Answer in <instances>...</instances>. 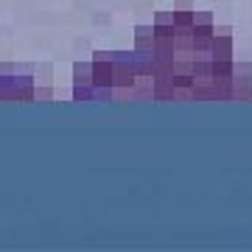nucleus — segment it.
<instances>
[{
  "label": "nucleus",
  "instance_id": "1",
  "mask_svg": "<svg viewBox=\"0 0 252 252\" xmlns=\"http://www.w3.org/2000/svg\"><path fill=\"white\" fill-rule=\"evenodd\" d=\"M93 87H112V51H93Z\"/></svg>",
  "mask_w": 252,
  "mask_h": 252
},
{
  "label": "nucleus",
  "instance_id": "2",
  "mask_svg": "<svg viewBox=\"0 0 252 252\" xmlns=\"http://www.w3.org/2000/svg\"><path fill=\"white\" fill-rule=\"evenodd\" d=\"M171 20L177 31H190L193 28V3L190 0H177L171 9Z\"/></svg>",
  "mask_w": 252,
  "mask_h": 252
},
{
  "label": "nucleus",
  "instance_id": "3",
  "mask_svg": "<svg viewBox=\"0 0 252 252\" xmlns=\"http://www.w3.org/2000/svg\"><path fill=\"white\" fill-rule=\"evenodd\" d=\"M210 59H224V62L235 59L233 56V34L230 36L213 34V42H210Z\"/></svg>",
  "mask_w": 252,
  "mask_h": 252
},
{
  "label": "nucleus",
  "instance_id": "4",
  "mask_svg": "<svg viewBox=\"0 0 252 252\" xmlns=\"http://www.w3.org/2000/svg\"><path fill=\"white\" fill-rule=\"evenodd\" d=\"M135 51L154 54V26H135Z\"/></svg>",
  "mask_w": 252,
  "mask_h": 252
},
{
  "label": "nucleus",
  "instance_id": "5",
  "mask_svg": "<svg viewBox=\"0 0 252 252\" xmlns=\"http://www.w3.org/2000/svg\"><path fill=\"white\" fill-rule=\"evenodd\" d=\"M230 101H252V76H233Z\"/></svg>",
  "mask_w": 252,
  "mask_h": 252
},
{
  "label": "nucleus",
  "instance_id": "6",
  "mask_svg": "<svg viewBox=\"0 0 252 252\" xmlns=\"http://www.w3.org/2000/svg\"><path fill=\"white\" fill-rule=\"evenodd\" d=\"M93 84V62L81 59V62L73 64V87H90Z\"/></svg>",
  "mask_w": 252,
  "mask_h": 252
},
{
  "label": "nucleus",
  "instance_id": "7",
  "mask_svg": "<svg viewBox=\"0 0 252 252\" xmlns=\"http://www.w3.org/2000/svg\"><path fill=\"white\" fill-rule=\"evenodd\" d=\"M210 76L213 79H230L233 76V59L224 62V59H210Z\"/></svg>",
  "mask_w": 252,
  "mask_h": 252
},
{
  "label": "nucleus",
  "instance_id": "8",
  "mask_svg": "<svg viewBox=\"0 0 252 252\" xmlns=\"http://www.w3.org/2000/svg\"><path fill=\"white\" fill-rule=\"evenodd\" d=\"M34 84H51V76H54V67L51 64H36L34 67Z\"/></svg>",
  "mask_w": 252,
  "mask_h": 252
},
{
  "label": "nucleus",
  "instance_id": "9",
  "mask_svg": "<svg viewBox=\"0 0 252 252\" xmlns=\"http://www.w3.org/2000/svg\"><path fill=\"white\" fill-rule=\"evenodd\" d=\"M73 101H95V87H73Z\"/></svg>",
  "mask_w": 252,
  "mask_h": 252
},
{
  "label": "nucleus",
  "instance_id": "10",
  "mask_svg": "<svg viewBox=\"0 0 252 252\" xmlns=\"http://www.w3.org/2000/svg\"><path fill=\"white\" fill-rule=\"evenodd\" d=\"M51 98H54L51 84H34V101H51Z\"/></svg>",
  "mask_w": 252,
  "mask_h": 252
},
{
  "label": "nucleus",
  "instance_id": "11",
  "mask_svg": "<svg viewBox=\"0 0 252 252\" xmlns=\"http://www.w3.org/2000/svg\"><path fill=\"white\" fill-rule=\"evenodd\" d=\"M193 26H213V14H210V11H196L193 9Z\"/></svg>",
  "mask_w": 252,
  "mask_h": 252
},
{
  "label": "nucleus",
  "instance_id": "12",
  "mask_svg": "<svg viewBox=\"0 0 252 252\" xmlns=\"http://www.w3.org/2000/svg\"><path fill=\"white\" fill-rule=\"evenodd\" d=\"M160 23H174L171 11H157V14H154V26H160Z\"/></svg>",
  "mask_w": 252,
  "mask_h": 252
},
{
  "label": "nucleus",
  "instance_id": "13",
  "mask_svg": "<svg viewBox=\"0 0 252 252\" xmlns=\"http://www.w3.org/2000/svg\"><path fill=\"white\" fill-rule=\"evenodd\" d=\"M213 34H219V36H230V34H233V28H230V26H216V23H213Z\"/></svg>",
  "mask_w": 252,
  "mask_h": 252
}]
</instances>
